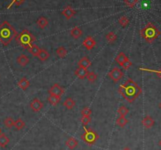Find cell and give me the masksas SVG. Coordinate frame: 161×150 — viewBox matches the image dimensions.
Returning a JSON list of instances; mask_svg holds the SVG:
<instances>
[{
    "mask_svg": "<svg viewBox=\"0 0 161 150\" xmlns=\"http://www.w3.org/2000/svg\"><path fill=\"white\" fill-rule=\"evenodd\" d=\"M118 91L122 95V97L129 103H132L142 93L141 87L130 78L127 80L125 83L119 86Z\"/></svg>",
    "mask_w": 161,
    "mask_h": 150,
    "instance_id": "cell-1",
    "label": "cell"
},
{
    "mask_svg": "<svg viewBox=\"0 0 161 150\" xmlns=\"http://www.w3.org/2000/svg\"><path fill=\"white\" fill-rule=\"evenodd\" d=\"M17 35L15 29L7 20L0 24V42L3 46H8Z\"/></svg>",
    "mask_w": 161,
    "mask_h": 150,
    "instance_id": "cell-2",
    "label": "cell"
},
{
    "mask_svg": "<svg viewBox=\"0 0 161 150\" xmlns=\"http://www.w3.org/2000/svg\"><path fill=\"white\" fill-rule=\"evenodd\" d=\"M141 36L149 43H152L160 35V31L154 24L148 23L146 27L140 31Z\"/></svg>",
    "mask_w": 161,
    "mask_h": 150,
    "instance_id": "cell-3",
    "label": "cell"
},
{
    "mask_svg": "<svg viewBox=\"0 0 161 150\" xmlns=\"http://www.w3.org/2000/svg\"><path fill=\"white\" fill-rule=\"evenodd\" d=\"M15 40L19 46L24 49H28L29 46L33 44V42L36 40V38L29 30L24 29L20 34L17 35Z\"/></svg>",
    "mask_w": 161,
    "mask_h": 150,
    "instance_id": "cell-4",
    "label": "cell"
},
{
    "mask_svg": "<svg viewBox=\"0 0 161 150\" xmlns=\"http://www.w3.org/2000/svg\"><path fill=\"white\" fill-rule=\"evenodd\" d=\"M84 130H85V132L81 135L82 140L88 146H93L97 141V139L99 138V135L91 128L86 129L85 126H84Z\"/></svg>",
    "mask_w": 161,
    "mask_h": 150,
    "instance_id": "cell-5",
    "label": "cell"
},
{
    "mask_svg": "<svg viewBox=\"0 0 161 150\" xmlns=\"http://www.w3.org/2000/svg\"><path fill=\"white\" fill-rule=\"evenodd\" d=\"M108 76L114 81V83H117L124 76V72L119 68H114L108 73Z\"/></svg>",
    "mask_w": 161,
    "mask_h": 150,
    "instance_id": "cell-6",
    "label": "cell"
},
{
    "mask_svg": "<svg viewBox=\"0 0 161 150\" xmlns=\"http://www.w3.org/2000/svg\"><path fill=\"white\" fill-rule=\"evenodd\" d=\"M64 93V88H62L61 86H59V84L55 83L51 86V88L49 90V94L52 95H55L58 97H61L62 94Z\"/></svg>",
    "mask_w": 161,
    "mask_h": 150,
    "instance_id": "cell-7",
    "label": "cell"
},
{
    "mask_svg": "<svg viewBox=\"0 0 161 150\" xmlns=\"http://www.w3.org/2000/svg\"><path fill=\"white\" fill-rule=\"evenodd\" d=\"M83 46H85L88 50H91L96 46V42H95V40L91 36H88L83 42Z\"/></svg>",
    "mask_w": 161,
    "mask_h": 150,
    "instance_id": "cell-8",
    "label": "cell"
},
{
    "mask_svg": "<svg viewBox=\"0 0 161 150\" xmlns=\"http://www.w3.org/2000/svg\"><path fill=\"white\" fill-rule=\"evenodd\" d=\"M30 107H31V108L34 111V112L38 113V112H40V111L42 108L43 104H42V102H40L38 98H35V99L30 103Z\"/></svg>",
    "mask_w": 161,
    "mask_h": 150,
    "instance_id": "cell-9",
    "label": "cell"
},
{
    "mask_svg": "<svg viewBox=\"0 0 161 150\" xmlns=\"http://www.w3.org/2000/svg\"><path fill=\"white\" fill-rule=\"evenodd\" d=\"M61 14L62 15H64V17L66 18V19L69 20V19H71V18H72L73 16L75 15V11L72 8V7L69 6V7H66L63 10H62Z\"/></svg>",
    "mask_w": 161,
    "mask_h": 150,
    "instance_id": "cell-10",
    "label": "cell"
},
{
    "mask_svg": "<svg viewBox=\"0 0 161 150\" xmlns=\"http://www.w3.org/2000/svg\"><path fill=\"white\" fill-rule=\"evenodd\" d=\"M141 124H142V125H143L145 127L147 128V129H149V128L153 127L155 122L154 119H152V117L149 116H146L143 119H142Z\"/></svg>",
    "mask_w": 161,
    "mask_h": 150,
    "instance_id": "cell-11",
    "label": "cell"
},
{
    "mask_svg": "<svg viewBox=\"0 0 161 150\" xmlns=\"http://www.w3.org/2000/svg\"><path fill=\"white\" fill-rule=\"evenodd\" d=\"M88 74V71L86 69H84V68H81L80 67L79 69H77L75 71V75L77 76L79 79L80 80H83L86 77V75Z\"/></svg>",
    "mask_w": 161,
    "mask_h": 150,
    "instance_id": "cell-12",
    "label": "cell"
},
{
    "mask_svg": "<svg viewBox=\"0 0 161 150\" xmlns=\"http://www.w3.org/2000/svg\"><path fill=\"white\" fill-rule=\"evenodd\" d=\"M78 64H79V66L81 67V68H84V69H87L91 65V61L88 59V58L84 57V58H82L80 61H79Z\"/></svg>",
    "mask_w": 161,
    "mask_h": 150,
    "instance_id": "cell-13",
    "label": "cell"
},
{
    "mask_svg": "<svg viewBox=\"0 0 161 150\" xmlns=\"http://www.w3.org/2000/svg\"><path fill=\"white\" fill-rule=\"evenodd\" d=\"M18 85L20 89H22L23 91H25V90L30 86V82H29V80H28L27 78L24 77L22 78L20 81L18 82Z\"/></svg>",
    "mask_w": 161,
    "mask_h": 150,
    "instance_id": "cell-14",
    "label": "cell"
},
{
    "mask_svg": "<svg viewBox=\"0 0 161 150\" xmlns=\"http://www.w3.org/2000/svg\"><path fill=\"white\" fill-rule=\"evenodd\" d=\"M17 61H18V63L20 64V66L24 67V66H26L27 64H29V59L26 55L21 54V55H20L19 57H18V59H17Z\"/></svg>",
    "mask_w": 161,
    "mask_h": 150,
    "instance_id": "cell-15",
    "label": "cell"
},
{
    "mask_svg": "<svg viewBox=\"0 0 161 150\" xmlns=\"http://www.w3.org/2000/svg\"><path fill=\"white\" fill-rule=\"evenodd\" d=\"M66 146L70 149H74L78 146V141L74 138H69L66 141Z\"/></svg>",
    "mask_w": 161,
    "mask_h": 150,
    "instance_id": "cell-16",
    "label": "cell"
},
{
    "mask_svg": "<svg viewBox=\"0 0 161 150\" xmlns=\"http://www.w3.org/2000/svg\"><path fill=\"white\" fill-rule=\"evenodd\" d=\"M70 34L73 38L79 39V38L83 35V31H82V30L79 27H75V28H73V29L71 30Z\"/></svg>",
    "mask_w": 161,
    "mask_h": 150,
    "instance_id": "cell-17",
    "label": "cell"
},
{
    "mask_svg": "<svg viewBox=\"0 0 161 150\" xmlns=\"http://www.w3.org/2000/svg\"><path fill=\"white\" fill-rule=\"evenodd\" d=\"M10 139L9 138L7 137V135L3 134V133H1L0 134V146L2 148H4L6 146L9 144Z\"/></svg>",
    "mask_w": 161,
    "mask_h": 150,
    "instance_id": "cell-18",
    "label": "cell"
},
{
    "mask_svg": "<svg viewBox=\"0 0 161 150\" xmlns=\"http://www.w3.org/2000/svg\"><path fill=\"white\" fill-rule=\"evenodd\" d=\"M36 24H37L39 28H40L41 29H43L48 25V20L46 18L42 17V18H40L38 19L37 21H36Z\"/></svg>",
    "mask_w": 161,
    "mask_h": 150,
    "instance_id": "cell-19",
    "label": "cell"
},
{
    "mask_svg": "<svg viewBox=\"0 0 161 150\" xmlns=\"http://www.w3.org/2000/svg\"><path fill=\"white\" fill-rule=\"evenodd\" d=\"M27 50H28L29 53H31L32 55L35 56V57H37L38 54H39V53H40V50H41V49H40L38 46H36V45L32 44L31 46H29V48L27 49Z\"/></svg>",
    "mask_w": 161,
    "mask_h": 150,
    "instance_id": "cell-20",
    "label": "cell"
},
{
    "mask_svg": "<svg viewBox=\"0 0 161 150\" xmlns=\"http://www.w3.org/2000/svg\"><path fill=\"white\" fill-rule=\"evenodd\" d=\"M61 101V97H58V96H55V95L50 94L48 97V102L50 103V105H52L55 106L58 104Z\"/></svg>",
    "mask_w": 161,
    "mask_h": 150,
    "instance_id": "cell-21",
    "label": "cell"
},
{
    "mask_svg": "<svg viewBox=\"0 0 161 150\" xmlns=\"http://www.w3.org/2000/svg\"><path fill=\"white\" fill-rule=\"evenodd\" d=\"M37 57L40 58V61H46V60L49 58V57H50V53L46 50H40V53H39Z\"/></svg>",
    "mask_w": 161,
    "mask_h": 150,
    "instance_id": "cell-22",
    "label": "cell"
},
{
    "mask_svg": "<svg viewBox=\"0 0 161 150\" xmlns=\"http://www.w3.org/2000/svg\"><path fill=\"white\" fill-rule=\"evenodd\" d=\"M75 101H74L72 98H71V97H68L64 102V107H65L67 109H69V110L72 109V108L75 106Z\"/></svg>",
    "mask_w": 161,
    "mask_h": 150,
    "instance_id": "cell-23",
    "label": "cell"
},
{
    "mask_svg": "<svg viewBox=\"0 0 161 150\" xmlns=\"http://www.w3.org/2000/svg\"><path fill=\"white\" fill-rule=\"evenodd\" d=\"M127 58H128L126 55H125V54H124V53L120 52V53L118 54V56H117L116 58V61L117 63L120 65V66H122V64H124V62L125 61Z\"/></svg>",
    "mask_w": 161,
    "mask_h": 150,
    "instance_id": "cell-24",
    "label": "cell"
},
{
    "mask_svg": "<svg viewBox=\"0 0 161 150\" xmlns=\"http://www.w3.org/2000/svg\"><path fill=\"white\" fill-rule=\"evenodd\" d=\"M105 38L108 42L112 43V42H115L116 40L117 36H116V35L115 32L110 31V32H108V33L105 35Z\"/></svg>",
    "mask_w": 161,
    "mask_h": 150,
    "instance_id": "cell-25",
    "label": "cell"
},
{
    "mask_svg": "<svg viewBox=\"0 0 161 150\" xmlns=\"http://www.w3.org/2000/svg\"><path fill=\"white\" fill-rule=\"evenodd\" d=\"M56 53H57V54L59 56L60 58H63L67 55V53H68V52H67L66 49L64 48V47H63V46H60V47H58V48L57 49Z\"/></svg>",
    "mask_w": 161,
    "mask_h": 150,
    "instance_id": "cell-26",
    "label": "cell"
},
{
    "mask_svg": "<svg viewBox=\"0 0 161 150\" xmlns=\"http://www.w3.org/2000/svg\"><path fill=\"white\" fill-rule=\"evenodd\" d=\"M127 123H128V119H126L125 116H120L116 119V124L118 125V126L121 127L125 126Z\"/></svg>",
    "mask_w": 161,
    "mask_h": 150,
    "instance_id": "cell-27",
    "label": "cell"
},
{
    "mask_svg": "<svg viewBox=\"0 0 161 150\" xmlns=\"http://www.w3.org/2000/svg\"><path fill=\"white\" fill-rule=\"evenodd\" d=\"M24 126H25V124H24V122L23 121L22 119H18L16 121H14V127H15L17 130H21L24 127Z\"/></svg>",
    "mask_w": 161,
    "mask_h": 150,
    "instance_id": "cell-28",
    "label": "cell"
},
{
    "mask_svg": "<svg viewBox=\"0 0 161 150\" xmlns=\"http://www.w3.org/2000/svg\"><path fill=\"white\" fill-rule=\"evenodd\" d=\"M4 124L7 128H11L12 127L14 126V120L11 117H7L5 119Z\"/></svg>",
    "mask_w": 161,
    "mask_h": 150,
    "instance_id": "cell-29",
    "label": "cell"
},
{
    "mask_svg": "<svg viewBox=\"0 0 161 150\" xmlns=\"http://www.w3.org/2000/svg\"><path fill=\"white\" fill-rule=\"evenodd\" d=\"M118 113L120 115V116H126L129 113V109L127 108L126 107H124V106H121L118 109Z\"/></svg>",
    "mask_w": 161,
    "mask_h": 150,
    "instance_id": "cell-30",
    "label": "cell"
},
{
    "mask_svg": "<svg viewBox=\"0 0 161 150\" xmlns=\"http://www.w3.org/2000/svg\"><path fill=\"white\" fill-rule=\"evenodd\" d=\"M138 2V0H124V3L126 4L127 7L133 8L135 7V5Z\"/></svg>",
    "mask_w": 161,
    "mask_h": 150,
    "instance_id": "cell-31",
    "label": "cell"
},
{
    "mask_svg": "<svg viewBox=\"0 0 161 150\" xmlns=\"http://www.w3.org/2000/svg\"><path fill=\"white\" fill-rule=\"evenodd\" d=\"M119 23L121 24L122 27L125 28V27H126L127 25L129 24V19H128L127 17H126V16H124V17L120 18V19L119 20Z\"/></svg>",
    "mask_w": 161,
    "mask_h": 150,
    "instance_id": "cell-32",
    "label": "cell"
},
{
    "mask_svg": "<svg viewBox=\"0 0 161 150\" xmlns=\"http://www.w3.org/2000/svg\"><path fill=\"white\" fill-rule=\"evenodd\" d=\"M86 78L91 83H94V82H95V80H97V75L94 72H88V74L86 75Z\"/></svg>",
    "mask_w": 161,
    "mask_h": 150,
    "instance_id": "cell-33",
    "label": "cell"
},
{
    "mask_svg": "<svg viewBox=\"0 0 161 150\" xmlns=\"http://www.w3.org/2000/svg\"><path fill=\"white\" fill-rule=\"evenodd\" d=\"M141 71H144V72H154L156 73L158 76L161 79V69L160 70H153V69H139Z\"/></svg>",
    "mask_w": 161,
    "mask_h": 150,
    "instance_id": "cell-34",
    "label": "cell"
},
{
    "mask_svg": "<svg viewBox=\"0 0 161 150\" xmlns=\"http://www.w3.org/2000/svg\"><path fill=\"white\" fill-rule=\"evenodd\" d=\"M91 121V116H82L81 122L84 126H86Z\"/></svg>",
    "mask_w": 161,
    "mask_h": 150,
    "instance_id": "cell-35",
    "label": "cell"
},
{
    "mask_svg": "<svg viewBox=\"0 0 161 150\" xmlns=\"http://www.w3.org/2000/svg\"><path fill=\"white\" fill-rule=\"evenodd\" d=\"M91 113H92V111L90 108L88 107H86V108H84L81 112L82 116H90L91 115Z\"/></svg>",
    "mask_w": 161,
    "mask_h": 150,
    "instance_id": "cell-36",
    "label": "cell"
},
{
    "mask_svg": "<svg viewBox=\"0 0 161 150\" xmlns=\"http://www.w3.org/2000/svg\"><path fill=\"white\" fill-rule=\"evenodd\" d=\"M24 1H25V0H12V2H10V4L7 7V9H10L13 4L17 5V6H20V4H22Z\"/></svg>",
    "mask_w": 161,
    "mask_h": 150,
    "instance_id": "cell-37",
    "label": "cell"
},
{
    "mask_svg": "<svg viewBox=\"0 0 161 150\" xmlns=\"http://www.w3.org/2000/svg\"><path fill=\"white\" fill-rule=\"evenodd\" d=\"M131 65H132V62L130 61V60L127 58V59L126 61L124 62V64H122L121 67H123V68H124L125 70H127V69H129L130 66H131Z\"/></svg>",
    "mask_w": 161,
    "mask_h": 150,
    "instance_id": "cell-38",
    "label": "cell"
},
{
    "mask_svg": "<svg viewBox=\"0 0 161 150\" xmlns=\"http://www.w3.org/2000/svg\"><path fill=\"white\" fill-rule=\"evenodd\" d=\"M123 150H131L130 148H128V147H126V148H124Z\"/></svg>",
    "mask_w": 161,
    "mask_h": 150,
    "instance_id": "cell-39",
    "label": "cell"
},
{
    "mask_svg": "<svg viewBox=\"0 0 161 150\" xmlns=\"http://www.w3.org/2000/svg\"><path fill=\"white\" fill-rule=\"evenodd\" d=\"M159 145H160V146H161V140H160V142H159Z\"/></svg>",
    "mask_w": 161,
    "mask_h": 150,
    "instance_id": "cell-40",
    "label": "cell"
},
{
    "mask_svg": "<svg viewBox=\"0 0 161 150\" xmlns=\"http://www.w3.org/2000/svg\"><path fill=\"white\" fill-rule=\"evenodd\" d=\"M160 108H161V103H160Z\"/></svg>",
    "mask_w": 161,
    "mask_h": 150,
    "instance_id": "cell-41",
    "label": "cell"
},
{
    "mask_svg": "<svg viewBox=\"0 0 161 150\" xmlns=\"http://www.w3.org/2000/svg\"><path fill=\"white\" fill-rule=\"evenodd\" d=\"M1 133H2V131H1V129H0V134H1Z\"/></svg>",
    "mask_w": 161,
    "mask_h": 150,
    "instance_id": "cell-42",
    "label": "cell"
}]
</instances>
